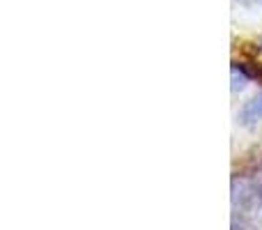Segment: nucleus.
Returning <instances> with one entry per match:
<instances>
[{"label": "nucleus", "instance_id": "obj_2", "mask_svg": "<svg viewBox=\"0 0 262 230\" xmlns=\"http://www.w3.org/2000/svg\"><path fill=\"white\" fill-rule=\"evenodd\" d=\"M237 3H242V5H249V7H253V5H262V0H237Z\"/></svg>", "mask_w": 262, "mask_h": 230}, {"label": "nucleus", "instance_id": "obj_1", "mask_svg": "<svg viewBox=\"0 0 262 230\" xmlns=\"http://www.w3.org/2000/svg\"><path fill=\"white\" fill-rule=\"evenodd\" d=\"M242 120L244 122H255V120H262V97L253 99L244 111H242Z\"/></svg>", "mask_w": 262, "mask_h": 230}]
</instances>
